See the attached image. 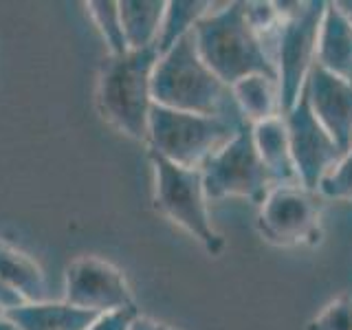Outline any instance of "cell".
Instances as JSON below:
<instances>
[{
	"mask_svg": "<svg viewBox=\"0 0 352 330\" xmlns=\"http://www.w3.org/2000/svg\"><path fill=\"white\" fill-rule=\"evenodd\" d=\"M154 106L181 113L240 119L231 88L201 60L192 33L159 55L152 75Z\"/></svg>",
	"mask_w": 352,
	"mask_h": 330,
	"instance_id": "cell-1",
	"label": "cell"
},
{
	"mask_svg": "<svg viewBox=\"0 0 352 330\" xmlns=\"http://www.w3.org/2000/svg\"><path fill=\"white\" fill-rule=\"evenodd\" d=\"M196 51L214 75L229 88L247 75H275L262 38L249 25L245 3H225L198 22L192 31Z\"/></svg>",
	"mask_w": 352,
	"mask_h": 330,
	"instance_id": "cell-2",
	"label": "cell"
},
{
	"mask_svg": "<svg viewBox=\"0 0 352 330\" xmlns=\"http://www.w3.org/2000/svg\"><path fill=\"white\" fill-rule=\"evenodd\" d=\"M157 60L154 49L108 55L99 73L97 102L102 115L126 137L143 143L154 110L152 75Z\"/></svg>",
	"mask_w": 352,
	"mask_h": 330,
	"instance_id": "cell-3",
	"label": "cell"
},
{
	"mask_svg": "<svg viewBox=\"0 0 352 330\" xmlns=\"http://www.w3.org/2000/svg\"><path fill=\"white\" fill-rule=\"evenodd\" d=\"M280 25L264 42L280 86L282 115L297 104L317 62V38L326 3H275Z\"/></svg>",
	"mask_w": 352,
	"mask_h": 330,
	"instance_id": "cell-4",
	"label": "cell"
},
{
	"mask_svg": "<svg viewBox=\"0 0 352 330\" xmlns=\"http://www.w3.org/2000/svg\"><path fill=\"white\" fill-rule=\"evenodd\" d=\"M242 126L247 124L240 119L194 115L154 106L146 143L150 154L181 168L201 170Z\"/></svg>",
	"mask_w": 352,
	"mask_h": 330,
	"instance_id": "cell-5",
	"label": "cell"
},
{
	"mask_svg": "<svg viewBox=\"0 0 352 330\" xmlns=\"http://www.w3.org/2000/svg\"><path fill=\"white\" fill-rule=\"evenodd\" d=\"M154 168V201L174 225L187 231L205 247L207 253L218 256L225 249V240L209 218L203 172L170 163L157 154H150Z\"/></svg>",
	"mask_w": 352,
	"mask_h": 330,
	"instance_id": "cell-6",
	"label": "cell"
},
{
	"mask_svg": "<svg viewBox=\"0 0 352 330\" xmlns=\"http://www.w3.org/2000/svg\"><path fill=\"white\" fill-rule=\"evenodd\" d=\"M203 185L209 201L223 198H249L262 203L273 181L264 168L253 143L251 126H242L229 143H225L203 168Z\"/></svg>",
	"mask_w": 352,
	"mask_h": 330,
	"instance_id": "cell-7",
	"label": "cell"
},
{
	"mask_svg": "<svg viewBox=\"0 0 352 330\" xmlns=\"http://www.w3.org/2000/svg\"><path fill=\"white\" fill-rule=\"evenodd\" d=\"M260 236L275 247H313L322 240L319 194L302 185H273L258 212Z\"/></svg>",
	"mask_w": 352,
	"mask_h": 330,
	"instance_id": "cell-8",
	"label": "cell"
},
{
	"mask_svg": "<svg viewBox=\"0 0 352 330\" xmlns=\"http://www.w3.org/2000/svg\"><path fill=\"white\" fill-rule=\"evenodd\" d=\"M64 302L93 315L137 311L126 275L113 262L84 256L69 264L64 275Z\"/></svg>",
	"mask_w": 352,
	"mask_h": 330,
	"instance_id": "cell-9",
	"label": "cell"
},
{
	"mask_svg": "<svg viewBox=\"0 0 352 330\" xmlns=\"http://www.w3.org/2000/svg\"><path fill=\"white\" fill-rule=\"evenodd\" d=\"M282 117L286 121V130H289L297 183L306 190L317 192L319 183L333 170V165L341 159L344 150L337 146V141L328 135L326 128L313 115L306 88L297 99V104Z\"/></svg>",
	"mask_w": 352,
	"mask_h": 330,
	"instance_id": "cell-10",
	"label": "cell"
},
{
	"mask_svg": "<svg viewBox=\"0 0 352 330\" xmlns=\"http://www.w3.org/2000/svg\"><path fill=\"white\" fill-rule=\"evenodd\" d=\"M306 95L313 115L337 141L341 150L352 148V82L313 66L306 82Z\"/></svg>",
	"mask_w": 352,
	"mask_h": 330,
	"instance_id": "cell-11",
	"label": "cell"
},
{
	"mask_svg": "<svg viewBox=\"0 0 352 330\" xmlns=\"http://www.w3.org/2000/svg\"><path fill=\"white\" fill-rule=\"evenodd\" d=\"M315 64L341 80L352 82V20L337 3H326L319 25Z\"/></svg>",
	"mask_w": 352,
	"mask_h": 330,
	"instance_id": "cell-12",
	"label": "cell"
},
{
	"mask_svg": "<svg viewBox=\"0 0 352 330\" xmlns=\"http://www.w3.org/2000/svg\"><path fill=\"white\" fill-rule=\"evenodd\" d=\"M251 135L273 185H300L297 183L289 130H286L284 117H273L251 126Z\"/></svg>",
	"mask_w": 352,
	"mask_h": 330,
	"instance_id": "cell-13",
	"label": "cell"
},
{
	"mask_svg": "<svg viewBox=\"0 0 352 330\" xmlns=\"http://www.w3.org/2000/svg\"><path fill=\"white\" fill-rule=\"evenodd\" d=\"M22 330H86L95 322L93 313L75 308L69 302H27L7 313Z\"/></svg>",
	"mask_w": 352,
	"mask_h": 330,
	"instance_id": "cell-14",
	"label": "cell"
},
{
	"mask_svg": "<svg viewBox=\"0 0 352 330\" xmlns=\"http://www.w3.org/2000/svg\"><path fill=\"white\" fill-rule=\"evenodd\" d=\"M231 97L245 124L256 126L260 121L282 117L280 86L271 75H247L231 86Z\"/></svg>",
	"mask_w": 352,
	"mask_h": 330,
	"instance_id": "cell-15",
	"label": "cell"
},
{
	"mask_svg": "<svg viewBox=\"0 0 352 330\" xmlns=\"http://www.w3.org/2000/svg\"><path fill=\"white\" fill-rule=\"evenodd\" d=\"M165 7V0H119L128 51H157Z\"/></svg>",
	"mask_w": 352,
	"mask_h": 330,
	"instance_id": "cell-16",
	"label": "cell"
},
{
	"mask_svg": "<svg viewBox=\"0 0 352 330\" xmlns=\"http://www.w3.org/2000/svg\"><path fill=\"white\" fill-rule=\"evenodd\" d=\"M0 278L25 302L47 300V278L40 264L5 240H0Z\"/></svg>",
	"mask_w": 352,
	"mask_h": 330,
	"instance_id": "cell-17",
	"label": "cell"
},
{
	"mask_svg": "<svg viewBox=\"0 0 352 330\" xmlns=\"http://www.w3.org/2000/svg\"><path fill=\"white\" fill-rule=\"evenodd\" d=\"M212 9H214V3H207V0H170L168 7H165L161 36L157 42V53L159 55L165 53L179 40L190 36L198 22H201Z\"/></svg>",
	"mask_w": 352,
	"mask_h": 330,
	"instance_id": "cell-18",
	"label": "cell"
},
{
	"mask_svg": "<svg viewBox=\"0 0 352 330\" xmlns=\"http://www.w3.org/2000/svg\"><path fill=\"white\" fill-rule=\"evenodd\" d=\"M88 16L95 22L97 31L108 47L110 55H124L128 53V44L124 38V25H121L119 14V0H91L86 3Z\"/></svg>",
	"mask_w": 352,
	"mask_h": 330,
	"instance_id": "cell-19",
	"label": "cell"
},
{
	"mask_svg": "<svg viewBox=\"0 0 352 330\" xmlns=\"http://www.w3.org/2000/svg\"><path fill=\"white\" fill-rule=\"evenodd\" d=\"M319 198L328 201H352V148L341 154L317 187Z\"/></svg>",
	"mask_w": 352,
	"mask_h": 330,
	"instance_id": "cell-20",
	"label": "cell"
},
{
	"mask_svg": "<svg viewBox=\"0 0 352 330\" xmlns=\"http://www.w3.org/2000/svg\"><path fill=\"white\" fill-rule=\"evenodd\" d=\"M306 330H352V295L344 293L328 302L306 324Z\"/></svg>",
	"mask_w": 352,
	"mask_h": 330,
	"instance_id": "cell-21",
	"label": "cell"
},
{
	"mask_svg": "<svg viewBox=\"0 0 352 330\" xmlns=\"http://www.w3.org/2000/svg\"><path fill=\"white\" fill-rule=\"evenodd\" d=\"M139 311H115L95 317V322L86 330H130Z\"/></svg>",
	"mask_w": 352,
	"mask_h": 330,
	"instance_id": "cell-22",
	"label": "cell"
},
{
	"mask_svg": "<svg viewBox=\"0 0 352 330\" xmlns=\"http://www.w3.org/2000/svg\"><path fill=\"white\" fill-rule=\"evenodd\" d=\"M22 304H27V302L22 300V297L14 289H11V286L3 278H0V306H3L7 313H11L14 308H18Z\"/></svg>",
	"mask_w": 352,
	"mask_h": 330,
	"instance_id": "cell-23",
	"label": "cell"
},
{
	"mask_svg": "<svg viewBox=\"0 0 352 330\" xmlns=\"http://www.w3.org/2000/svg\"><path fill=\"white\" fill-rule=\"evenodd\" d=\"M130 330H174V328L168 326V324H163V322H157V319H152V317L137 315V319L132 322Z\"/></svg>",
	"mask_w": 352,
	"mask_h": 330,
	"instance_id": "cell-24",
	"label": "cell"
},
{
	"mask_svg": "<svg viewBox=\"0 0 352 330\" xmlns=\"http://www.w3.org/2000/svg\"><path fill=\"white\" fill-rule=\"evenodd\" d=\"M0 330H22V328L9 315H5L3 319H0Z\"/></svg>",
	"mask_w": 352,
	"mask_h": 330,
	"instance_id": "cell-25",
	"label": "cell"
},
{
	"mask_svg": "<svg viewBox=\"0 0 352 330\" xmlns=\"http://www.w3.org/2000/svg\"><path fill=\"white\" fill-rule=\"evenodd\" d=\"M337 7L344 11V14L352 20V3H337Z\"/></svg>",
	"mask_w": 352,
	"mask_h": 330,
	"instance_id": "cell-26",
	"label": "cell"
},
{
	"mask_svg": "<svg viewBox=\"0 0 352 330\" xmlns=\"http://www.w3.org/2000/svg\"><path fill=\"white\" fill-rule=\"evenodd\" d=\"M5 315H7V311H5V308H3V306H0V319H3Z\"/></svg>",
	"mask_w": 352,
	"mask_h": 330,
	"instance_id": "cell-27",
	"label": "cell"
}]
</instances>
